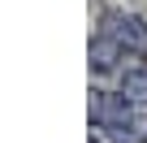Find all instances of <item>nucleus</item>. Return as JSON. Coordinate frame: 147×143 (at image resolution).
Listing matches in <instances>:
<instances>
[{"label": "nucleus", "instance_id": "obj_1", "mask_svg": "<svg viewBox=\"0 0 147 143\" xmlns=\"http://www.w3.org/2000/svg\"><path fill=\"white\" fill-rule=\"evenodd\" d=\"M104 22H108V39H117V43H121V48H130V52H147V26H143L138 18L108 13Z\"/></svg>", "mask_w": 147, "mask_h": 143}, {"label": "nucleus", "instance_id": "obj_2", "mask_svg": "<svg viewBox=\"0 0 147 143\" xmlns=\"http://www.w3.org/2000/svg\"><path fill=\"white\" fill-rule=\"evenodd\" d=\"M117 48H121V43H117V39H108V35H100V39L91 43V65L100 69V74L117 65Z\"/></svg>", "mask_w": 147, "mask_h": 143}, {"label": "nucleus", "instance_id": "obj_3", "mask_svg": "<svg viewBox=\"0 0 147 143\" xmlns=\"http://www.w3.org/2000/svg\"><path fill=\"white\" fill-rule=\"evenodd\" d=\"M121 87H125V96H147V65L125 69V74H121Z\"/></svg>", "mask_w": 147, "mask_h": 143}]
</instances>
